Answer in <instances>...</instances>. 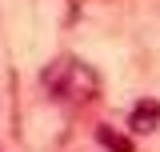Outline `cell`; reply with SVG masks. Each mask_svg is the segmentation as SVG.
<instances>
[{
    "mask_svg": "<svg viewBox=\"0 0 160 152\" xmlns=\"http://www.w3.org/2000/svg\"><path fill=\"white\" fill-rule=\"evenodd\" d=\"M44 84L56 96L76 100V104H88V100L100 92V76L92 72L88 64H80V60H60V64H52L48 76H44Z\"/></svg>",
    "mask_w": 160,
    "mask_h": 152,
    "instance_id": "cell-1",
    "label": "cell"
},
{
    "mask_svg": "<svg viewBox=\"0 0 160 152\" xmlns=\"http://www.w3.org/2000/svg\"><path fill=\"white\" fill-rule=\"evenodd\" d=\"M128 124H132V132H152L160 124V104L156 100H136L132 112H128Z\"/></svg>",
    "mask_w": 160,
    "mask_h": 152,
    "instance_id": "cell-2",
    "label": "cell"
},
{
    "mask_svg": "<svg viewBox=\"0 0 160 152\" xmlns=\"http://www.w3.org/2000/svg\"><path fill=\"white\" fill-rule=\"evenodd\" d=\"M100 144H108L112 152H132V148H128V140H120L112 128H100Z\"/></svg>",
    "mask_w": 160,
    "mask_h": 152,
    "instance_id": "cell-3",
    "label": "cell"
}]
</instances>
